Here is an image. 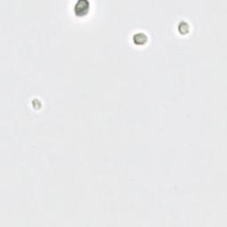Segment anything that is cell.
Here are the masks:
<instances>
[{
	"instance_id": "1",
	"label": "cell",
	"mask_w": 227,
	"mask_h": 227,
	"mask_svg": "<svg viewBox=\"0 0 227 227\" xmlns=\"http://www.w3.org/2000/svg\"><path fill=\"white\" fill-rule=\"evenodd\" d=\"M88 8V2L87 1H79L76 3V10L77 12H81V10H83V12L85 11V9Z\"/></svg>"
}]
</instances>
